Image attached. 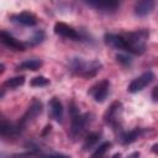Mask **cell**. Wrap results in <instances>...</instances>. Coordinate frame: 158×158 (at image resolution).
<instances>
[{"instance_id": "ba28073f", "label": "cell", "mask_w": 158, "mask_h": 158, "mask_svg": "<svg viewBox=\"0 0 158 158\" xmlns=\"http://www.w3.org/2000/svg\"><path fill=\"white\" fill-rule=\"evenodd\" d=\"M53 30H54V33H56V35H58V36H60V37H64V38L75 40V41H78V40L81 38L80 33H79L74 27L69 26V25L65 23V22H56Z\"/></svg>"}, {"instance_id": "8992f818", "label": "cell", "mask_w": 158, "mask_h": 158, "mask_svg": "<svg viewBox=\"0 0 158 158\" xmlns=\"http://www.w3.org/2000/svg\"><path fill=\"white\" fill-rule=\"evenodd\" d=\"M109 91H110V80L102 79L99 83H96L95 85H93L88 93L93 96V99L96 102H104L109 95Z\"/></svg>"}, {"instance_id": "52a82bcc", "label": "cell", "mask_w": 158, "mask_h": 158, "mask_svg": "<svg viewBox=\"0 0 158 158\" xmlns=\"http://www.w3.org/2000/svg\"><path fill=\"white\" fill-rule=\"evenodd\" d=\"M22 128L19 123L10 122L7 120L0 121V138H15L22 133Z\"/></svg>"}, {"instance_id": "d4e9b609", "label": "cell", "mask_w": 158, "mask_h": 158, "mask_svg": "<svg viewBox=\"0 0 158 158\" xmlns=\"http://www.w3.org/2000/svg\"><path fill=\"white\" fill-rule=\"evenodd\" d=\"M152 148H153V152H154V153H157V143H156V144H153V147H152Z\"/></svg>"}, {"instance_id": "5b68a950", "label": "cell", "mask_w": 158, "mask_h": 158, "mask_svg": "<svg viewBox=\"0 0 158 158\" xmlns=\"http://www.w3.org/2000/svg\"><path fill=\"white\" fill-rule=\"evenodd\" d=\"M156 75L152 70H148V72H144L143 74H141L139 77L135 78L127 86V91L131 93V94H136L138 91H142L146 86H148L151 83H153Z\"/></svg>"}, {"instance_id": "cb8c5ba5", "label": "cell", "mask_w": 158, "mask_h": 158, "mask_svg": "<svg viewBox=\"0 0 158 158\" xmlns=\"http://www.w3.org/2000/svg\"><path fill=\"white\" fill-rule=\"evenodd\" d=\"M4 72H5V64L0 63V74H2Z\"/></svg>"}, {"instance_id": "7a4b0ae2", "label": "cell", "mask_w": 158, "mask_h": 158, "mask_svg": "<svg viewBox=\"0 0 158 158\" xmlns=\"http://www.w3.org/2000/svg\"><path fill=\"white\" fill-rule=\"evenodd\" d=\"M68 68L69 70L78 75V77H81V78H85V79H90V78H94L102 68V64L99 62V60H85L83 58H72L68 63Z\"/></svg>"}, {"instance_id": "2e32d148", "label": "cell", "mask_w": 158, "mask_h": 158, "mask_svg": "<svg viewBox=\"0 0 158 158\" xmlns=\"http://www.w3.org/2000/svg\"><path fill=\"white\" fill-rule=\"evenodd\" d=\"M42 64L41 59H26L16 65V70H38Z\"/></svg>"}, {"instance_id": "4fadbf2b", "label": "cell", "mask_w": 158, "mask_h": 158, "mask_svg": "<svg viewBox=\"0 0 158 158\" xmlns=\"http://www.w3.org/2000/svg\"><path fill=\"white\" fill-rule=\"evenodd\" d=\"M25 84V75H17L14 78H9L6 79L1 85H0V99L6 94L7 90H12L16 89L21 85Z\"/></svg>"}, {"instance_id": "9a60e30c", "label": "cell", "mask_w": 158, "mask_h": 158, "mask_svg": "<svg viewBox=\"0 0 158 158\" xmlns=\"http://www.w3.org/2000/svg\"><path fill=\"white\" fill-rule=\"evenodd\" d=\"M49 107H51V115L57 122L63 121V115H64V109L62 105V101L58 98H52L49 101Z\"/></svg>"}, {"instance_id": "5bb4252c", "label": "cell", "mask_w": 158, "mask_h": 158, "mask_svg": "<svg viewBox=\"0 0 158 158\" xmlns=\"http://www.w3.org/2000/svg\"><path fill=\"white\" fill-rule=\"evenodd\" d=\"M88 5L101 11H112L117 9L120 0H84Z\"/></svg>"}, {"instance_id": "ac0fdd59", "label": "cell", "mask_w": 158, "mask_h": 158, "mask_svg": "<svg viewBox=\"0 0 158 158\" xmlns=\"http://www.w3.org/2000/svg\"><path fill=\"white\" fill-rule=\"evenodd\" d=\"M101 137V133L100 132H90L85 139H84V143H83V149L84 151H88V149H91L100 139Z\"/></svg>"}, {"instance_id": "6da1fadb", "label": "cell", "mask_w": 158, "mask_h": 158, "mask_svg": "<svg viewBox=\"0 0 158 158\" xmlns=\"http://www.w3.org/2000/svg\"><path fill=\"white\" fill-rule=\"evenodd\" d=\"M148 37L149 31L142 28L127 33H106L104 36V41L109 47L114 49L141 56L146 52Z\"/></svg>"}, {"instance_id": "e0dca14e", "label": "cell", "mask_w": 158, "mask_h": 158, "mask_svg": "<svg viewBox=\"0 0 158 158\" xmlns=\"http://www.w3.org/2000/svg\"><path fill=\"white\" fill-rule=\"evenodd\" d=\"M139 135H141L139 128H135V130H131V131H127V132H122L121 136H120V141H121L122 144H131L135 141H137Z\"/></svg>"}, {"instance_id": "7402d4cb", "label": "cell", "mask_w": 158, "mask_h": 158, "mask_svg": "<svg viewBox=\"0 0 158 158\" xmlns=\"http://www.w3.org/2000/svg\"><path fill=\"white\" fill-rule=\"evenodd\" d=\"M43 38H44V33H43V31H37V32L35 33L33 38L31 40V44H37V43H41V42L43 41Z\"/></svg>"}, {"instance_id": "7c38bea8", "label": "cell", "mask_w": 158, "mask_h": 158, "mask_svg": "<svg viewBox=\"0 0 158 158\" xmlns=\"http://www.w3.org/2000/svg\"><path fill=\"white\" fill-rule=\"evenodd\" d=\"M121 107H122V104L120 101H114L109 107L107 110L105 111L104 114V120L107 125H111V126H117V115L120 114L121 111Z\"/></svg>"}, {"instance_id": "44dd1931", "label": "cell", "mask_w": 158, "mask_h": 158, "mask_svg": "<svg viewBox=\"0 0 158 158\" xmlns=\"http://www.w3.org/2000/svg\"><path fill=\"white\" fill-rule=\"evenodd\" d=\"M116 60L118 62V63H121L122 65H130L131 63H132V59H131V57L128 56V53H125V54H117L116 56Z\"/></svg>"}, {"instance_id": "277c9868", "label": "cell", "mask_w": 158, "mask_h": 158, "mask_svg": "<svg viewBox=\"0 0 158 158\" xmlns=\"http://www.w3.org/2000/svg\"><path fill=\"white\" fill-rule=\"evenodd\" d=\"M42 110H43V104H42V101L38 100V99H33V100L31 101V104L28 105L27 110L25 111V114L22 115V117L20 118V121H19L17 123L20 125V127H21L22 130H25L28 123H31L38 115L42 114Z\"/></svg>"}, {"instance_id": "603a6c76", "label": "cell", "mask_w": 158, "mask_h": 158, "mask_svg": "<svg viewBox=\"0 0 158 158\" xmlns=\"http://www.w3.org/2000/svg\"><path fill=\"white\" fill-rule=\"evenodd\" d=\"M157 90H158V88L154 86V88H153V91H152V99H153L154 102L157 101Z\"/></svg>"}, {"instance_id": "ffe728a7", "label": "cell", "mask_w": 158, "mask_h": 158, "mask_svg": "<svg viewBox=\"0 0 158 158\" xmlns=\"http://www.w3.org/2000/svg\"><path fill=\"white\" fill-rule=\"evenodd\" d=\"M111 147V142H102L101 144H99V147H96V149L91 153V157H100V156H104Z\"/></svg>"}, {"instance_id": "d6986e66", "label": "cell", "mask_w": 158, "mask_h": 158, "mask_svg": "<svg viewBox=\"0 0 158 158\" xmlns=\"http://www.w3.org/2000/svg\"><path fill=\"white\" fill-rule=\"evenodd\" d=\"M48 84H49V79L46 78V77H43V75L35 77L30 81V85L33 86V88H42V86H47Z\"/></svg>"}, {"instance_id": "3957f363", "label": "cell", "mask_w": 158, "mask_h": 158, "mask_svg": "<svg viewBox=\"0 0 158 158\" xmlns=\"http://www.w3.org/2000/svg\"><path fill=\"white\" fill-rule=\"evenodd\" d=\"M69 112H70V131L69 135L73 139L83 135V132L86 130L88 125L91 122V114H81L75 105L74 101L69 104Z\"/></svg>"}, {"instance_id": "30bf717a", "label": "cell", "mask_w": 158, "mask_h": 158, "mask_svg": "<svg viewBox=\"0 0 158 158\" xmlns=\"http://www.w3.org/2000/svg\"><path fill=\"white\" fill-rule=\"evenodd\" d=\"M0 42L2 44H5L6 47L14 49V51H21V52H23L26 49V44L23 42H21L20 40L15 38L7 31H0Z\"/></svg>"}, {"instance_id": "8fae6325", "label": "cell", "mask_w": 158, "mask_h": 158, "mask_svg": "<svg viewBox=\"0 0 158 158\" xmlns=\"http://www.w3.org/2000/svg\"><path fill=\"white\" fill-rule=\"evenodd\" d=\"M154 7H156V0H136L133 11L136 16L144 17V16L151 15Z\"/></svg>"}, {"instance_id": "9c48e42d", "label": "cell", "mask_w": 158, "mask_h": 158, "mask_svg": "<svg viewBox=\"0 0 158 158\" xmlns=\"http://www.w3.org/2000/svg\"><path fill=\"white\" fill-rule=\"evenodd\" d=\"M10 20L12 22H16L19 25L27 26V27L36 26L37 22H38L37 16L35 14L30 12V11H22V12H19V14H14V15L10 16Z\"/></svg>"}]
</instances>
